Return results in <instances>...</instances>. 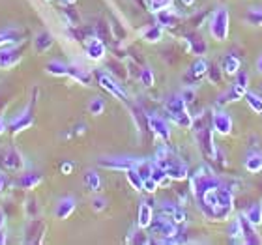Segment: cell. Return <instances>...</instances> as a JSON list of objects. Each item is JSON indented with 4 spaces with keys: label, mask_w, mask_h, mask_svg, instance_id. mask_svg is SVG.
<instances>
[{
    "label": "cell",
    "mask_w": 262,
    "mask_h": 245,
    "mask_svg": "<svg viewBox=\"0 0 262 245\" xmlns=\"http://www.w3.org/2000/svg\"><path fill=\"white\" fill-rule=\"evenodd\" d=\"M23 60V49L17 45L0 47V70H11Z\"/></svg>",
    "instance_id": "12"
},
{
    "label": "cell",
    "mask_w": 262,
    "mask_h": 245,
    "mask_svg": "<svg viewBox=\"0 0 262 245\" xmlns=\"http://www.w3.org/2000/svg\"><path fill=\"white\" fill-rule=\"evenodd\" d=\"M165 113L169 115V118L174 122L178 127H184V129H191L193 127V118L187 110L186 99L182 98V94H172L165 99Z\"/></svg>",
    "instance_id": "3"
},
{
    "label": "cell",
    "mask_w": 262,
    "mask_h": 245,
    "mask_svg": "<svg viewBox=\"0 0 262 245\" xmlns=\"http://www.w3.org/2000/svg\"><path fill=\"white\" fill-rule=\"evenodd\" d=\"M126 180H127V184H129L135 191H142V184H144V178H142V176L139 174V172H137L135 169L126 170Z\"/></svg>",
    "instance_id": "38"
},
{
    "label": "cell",
    "mask_w": 262,
    "mask_h": 245,
    "mask_svg": "<svg viewBox=\"0 0 262 245\" xmlns=\"http://www.w3.org/2000/svg\"><path fill=\"white\" fill-rule=\"evenodd\" d=\"M163 34H165V28L161 25H148L141 30V38L146 41V43H159L161 39H163Z\"/></svg>",
    "instance_id": "25"
},
{
    "label": "cell",
    "mask_w": 262,
    "mask_h": 245,
    "mask_svg": "<svg viewBox=\"0 0 262 245\" xmlns=\"http://www.w3.org/2000/svg\"><path fill=\"white\" fill-rule=\"evenodd\" d=\"M212 127H213V133H217V135H221V137L230 135V133H232V127H234L232 116H230L227 110H213Z\"/></svg>",
    "instance_id": "11"
},
{
    "label": "cell",
    "mask_w": 262,
    "mask_h": 245,
    "mask_svg": "<svg viewBox=\"0 0 262 245\" xmlns=\"http://www.w3.org/2000/svg\"><path fill=\"white\" fill-rule=\"evenodd\" d=\"M2 243H6V227L0 229V245Z\"/></svg>",
    "instance_id": "53"
},
{
    "label": "cell",
    "mask_w": 262,
    "mask_h": 245,
    "mask_svg": "<svg viewBox=\"0 0 262 245\" xmlns=\"http://www.w3.org/2000/svg\"><path fill=\"white\" fill-rule=\"evenodd\" d=\"M129 243H150V238H148V234L144 232V229H141V227H135V229L131 230L129 236H127V240Z\"/></svg>",
    "instance_id": "37"
},
{
    "label": "cell",
    "mask_w": 262,
    "mask_h": 245,
    "mask_svg": "<svg viewBox=\"0 0 262 245\" xmlns=\"http://www.w3.org/2000/svg\"><path fill=\"white\" fill-rule=\"evenodd\" d=\"M25 213H27V217L28 219H34V217H38V213H39V206H38V201L36 198H27V204H25Z\"/></svg>",
    "instance_id": "44"
},
{
    "label": "cell",
    "mask_w": 262,
    "mask_h": 245,
    "mask_svg": "<svg viewBox=\"0 0 262 245\" xmlns=\"http://www.w3.org/2000/svg\"><path fill=\"white\" fill-rule=\"evenodd\" d=\"M150 178H154V180L158 182L159 187H169V185L172 184V178L167 174V170H165L163 167H159L156 161H154V170H152V176H150Z\"/></svg>",
    "instance_id": "32"
},
{
    "label": "cell",
    "mask_w": 262,
    "mask_h": 245,
    "mask_svg": "<svg viewBox=\"0 0 262 245\" xmlns=\"http://www.w3.org/2000/svg\"><path fill=\"white\" fill-rule=\"evenodd\" d=\"M176 206H178V204H174V202L163 201V202H161V213H165V215H169V217H170V215L174 213Z\"/></svg>",
    "instance_id": "49"
},
{
    "label": "cell",
    "mask_w": 262,
    "mask_h": 245,
    "mask_svg": "<svg viewBox=\"0 0 262 245\" xmlns=\"http://www.w3.org/2000/svg\"><path fill=\"white\" fill-rule=\"evenodd\" d=\"M6 185H8V178H6V176L0 172V193L6 189Z\"/></svg>",
    "instance_id": "51"
},
{
    "label": "cell",
    "mask_w": 262,
    "mask_h": 245,
    "mask_svg": "<svg viewBox=\"0 0 262 245\" xmlns=\"http://www.w3.org/2000/svg\"><path fill=\"white\" fill-rule=\"evenodd\" d=\"M139 79H141V84L144 88H152L156 84V75H154V71L150 68H142Z\"/></svg>",
    "instance_id": "41"
},
{
    "label": "cell",
    "mask_w": 262,
    "mask_h": 245,
    "mask_svg": "<svg viewBox=\"0 0 262 245\" xmlns=\"http://www.w3.org/2000/svg\"><path fill=\"white\" fill-rule=\"evenodd\" d=\"M135 170L139 172V174L146 180V178H150L152 176V170H154V161H150V159H141L139 163H137Z\"/></svg>",
    "instance_id": "40"
},
{
    "label": "cell",
    "mask_w": 262,
    "mask_h": 245,
    "mask_svg": "<svg viewBox=\"0 0 262 245\" xmlns=\"http://www.w3.org/2000/svg\"><path fill=\"white\" fill-rule=\"evenodd\" d=\"M189 193L199 212L212 223H227L234 212V191L208 165H201L189 176Z\"/></svg>",
    "instance_id": "1"
},
{
    "label": "cell",
    "mask_w": 262,
    "mask_h": 245,
    "mask_svg": "<svg viewBox=\"0 0 262 245\" xmlns=\"http://www.w3.org/2000/svg\"><path fill=\"white\" fill-rule=\"evenodd\" d=\"M45 223L41 219L34 217V219H28V225H27V230H25V241L27 243H41L43 241V236H45Z\"/></svg>",
    "instance_id": "16"
},
{
    "label": "cell",
    "mask_w": 262,
    "mask_h": 245,
    "mask_svg": "<svg viewBox=\"0 0 262 245\" xmlns=\"http://www.w3.org/2000/svg\"><path fill=\"white\" fill-rule=\"evenodd\" d=\"M208 70H210V62L204 56H196V60L189 68V77L193 81H201L202 77L208 75Z\"/></svg>",
    "instance_id": "26"
},
{
    "label": "cell",
    "mask_w": 262,
    "mask_h": 245,
    "mask_svg": "<svg viewBox=\"0 0 262 245\" xmlns=\"http://www.w3.org/2000/svg\"><path fill=\"white\" fill-rule=\"evenodd\" d=\"M68 77L73 79L75 82H79V84H82V86H90V82H92V73L79 64H70Z\"/></svg>",
    "instance_id": "23"
},
{
    "label": "cell",
    "mask_w": 262,
    "mask_h": 245,
    "mask_svg": "<svg viewBox=\"0 0 262 245\" xmlns=\"http://www.w3.org/2000/svg\"><path fill=\"white\" fill-rule=\"evenodd\" d=\"M246 103L249 105V109L255 113V115H262V96H258L257 92H251V90H247L246 94Z\"/></svg>",
    "instance_id": "33"
},
{
    "label": "cell",
    "mask_w": 262,
    "mask_h": 245,
    "mask_svg": "<svg viewBox=\"0 0 262 245\" xmlns=\"http://www.w3.org/2000/svg\"><path fill=\"white\" fill-rule=\"evenodd\" d=\"M182 98L186 99V103H187V105L195 101V98H196V90L193 88V84H187V86L184 88V92H182Z\"/></svg>",
    "instance_id": "48"
},
{
    "label": "cell",
    "mask_w": 262,
    "mask_h": 245,
    "mask_svg": "<svg viewBox=\"0 0 262 245\" xmlns=\"http://www.w3.org/2000/svg\"><path fill=\"white\" fill-rule=\"evenodd\" d=\"M246 21L249 23L251 27H262V6H251V8H247Z\"/></svg>",
    "instance_id": "34"
},
{
    "label": "cell",
    "mask_w": 262,
    "mask_h": 245,
    "mask_svg": "<svg viewBox=\"0 0 262 245\" xmlns=\"http://www.w3.org/2000/svg\"><path fill=\"white\" fill-rule=\"evenodd\" d=\"M88 113L92 116H99L105 113V99L99 98V96H96V98H92L90 101H88Z\"/></svg>",
    "instance_id": "39"
},
{
    "label": "cell",
    "mask_w": 262,
    "mask_h": 245,
    "mask_svg": "<svg viewBox=\"0 0 262 245\" xmlns=\"http://www.w3.org/2000/svg\"><path fill=\"white\" fill-rule=\"evenodd\" d=\"M249 81H251V77L247 71H240L238 75H236V81L234 84L227 90L223 98L219 99V103L225 105V103H234V101H240V99L246 98L247 90H249Z\"/></svg>",
    "instance_id": "7"
},
{
    "label": "cell",
    "mask_w": 262,
    "mask_h": 245,
    "mask_svg": "<svg viewBox=\"0 0 262 245\" xmlns=\"http://www.w3.org/2000/svg\"><path fill=\"white\" fill-rule=\"evenodd\" d=\"M21 41V36L15 30H0V47L6 45H17Z\"/></svg>",
    "instance_id": "36"
},
{
    "label": "cell",
    "mask_w": 262,
    "mask_h": 245,
    "mask_svg": "<svg viewBox=\"0 0 262 245\" xmlns=\"http://www.w3.org/2000/svg\"><path fill=\"white\" fill-rule=\"evenodd\" d=\"M208 79H210V82L212 84H219L221 82V79H223V70H221V65L217 64H210V70H208Z\"/></svg>",
    "instance_id": "43"
},
{
    "label": "cell",
    "mask_w": 262,
    "mask_h": 245,
    "mask_svg": "<svg viewBox=\"0 0 262 245\" xmlns=\"http://www.w3.org/2000/svg\"><path fill=\"white\" fill-rule=\"evenodd\" d=\"M75 208H77V201L73 196H62V198H58V202H56L55 206V217L64 221V219L73 215Z\"/></svg>",
    "instance_id": "19"
},
{
    "label": "cell",
    "mask_w": 262,
    "mask_h": 245,
    "mask_svg": "<svg viewBox=\"0 0 262 245\" xmlns=\"http://www.w3.org/2000/svg\"><path fill=\"white\" fill-rule=\"evenodd\" d=\"M154 221V206L150 201H141L139 210H137V227L141 229H150V225Z\"/></svg>",
    "instance_id": "18"
},
{
    "label": "cell",
    "mask_w": 262,
    "mask_h": 245,
    "mask_svg": "<svg viewBox=\"0 0 262 245\" xmlns=\"http://www.w3.org/2000/svg\"><path fill=\"white\" fill-rule=\"evenodd\" d=\"M148 8L152 13H159V11L172 8V0H148Z\"/></svg>",
    "instance_id": "42"
},
{
    "label": "cell",
    "mask_w": 262,
    "mask_h": 245,
    "mask_svg": "<svg viewBox=\"0 0 262 245\" xmlns=\"http://www.w3.org/2000/svg\"><path fill=\"white\" fill-rule=\"evenodd\" d=\"M158 189H159V184L154 180V178H146V180H144V184H142V191H144V193H148V195H154Z\"/></svg>",
    "instance_id": "46"
},
{
    "label": "cell",
    "mask_w": 262,
    "mask_h": 245,
    "mask_svg": "<svg viewBox=\"0 0 262 245\" xmlns=\"http://www.w3.org/2000/svg\"><path fill=\"white\" fill-rule=\"evenodd\" d=\"M227 234L232 241H244V230H242V221L240 217H236L232 223L229 225V230H227Z\"/></svg>",
    "instance_id": "35"
},
{
    "label": "cell",
    "mask_w": 262,
    "mask_h": 245,
    "mask_svg": "<svg viewBox=\"0 0 262 245\" xmlns=\"http://www.w3.org/2000/svg\"><path fill=\"white\" fill-rule=\"evenodd\" d=\"M242 221V230H244V243L247 245H260L262 243V236L257 232V227H253L244 213L238 215Z\"/></svg>",
    "instance_id": "21"
},
{
    "label": "cell",
    "mask_w": 262,
    "mask_h": 245,
    "mask_svg": "<svg viewBox=\"0 0 262 245\" xmlns=\"http://www.w3.org/2000/svg\"><path fill=\"white\" fill-rule=\"evenodd\" d=\"M247 217V221L253 225V227H260L262 225V204H258V202H255V204H251V206L247 208L246 213H244Z\"/></svg>",
    "instance_id": "31"
},
{
    "label": "cell",
    "mask_w": 262,
    "mask_h": 245,
    "mask_svg": "<svg viewBox=\"0 0 262 245\" xmlns=\"http://www.w3.org/2000/svg\"><path fill=\"white\" fill-rule=\"evenodd\" d=\"M221 70H223L225 75L236 77L242 71V58L236 53H227V55L221 58Z\"/></svg>",
    "instance_id": "20"
},
{
    "label": "cell",
    "mask_w": 262,
    "mask_h": 245,
    "mask_svg": "<svg viewBox=\"0 0 262 245\" xmlns=\"http://www.w3.org/2000/svg\"><path fill=\"white\" fill-rule=\"evenodd\" d=\"M71 170H73V163H70V161H66V163L60 165V172L62 174H71Z\"/></svg>",
    "instance_id": "50"
},
{
    "label": "cell",
    "mask_w": 262,
    "mask_h": 245,
    "mask_svg": "<svg viewBox=\"0 0 262 245\" xmlns=\"http://www.w3.org/2000/svg\"><path fill=\"white\" fill-rule=\"evenodd\" d=\"M84 55H86V58L90 62L105 60V56H107V45H105V41L101 38L92 36L86 41V45H84Z\"/></svg>",
    "instance_id": "13"
},
{
    "label": "cell",
    "mask_w": 262,
    "mask_h": 245,
    "mask_svg": "<svg viewBox=\"0 0 262 245\" xmlns=\"http://www.w3.org/2000/svg\"><path fill=\"white\" fill-rule=\"evenodd\" d=\"M2 167L11 172H21L27 167V161L23 158V153L17 150V148H8L4 153H2Z\"/></svg>",
    "instance_id": "14"
},
{
    "label": "cell",
    "mask_w": 262,
    "mask_h": 245,
    "mask_svg": "<svg viewBox=\"0 0 262 245\" xmlns=\"http://www.w3.org/2000/svg\"><path fill=\"white\" fill-rule=\"evenodd\" d=\"M41 182H43V176H41V172H27V174H23L21 178H19L17 185H19L21 189H25V191H32V189H36Z\"/></svg>",
    "instance_id": "27"
},
{
    "label": "cell",
    "mask_w": 262,
    "mask_h": 245,
    "mask_svg": "<svg viewBox=\"0 0 262 245\" xmlns=\"http://www.w3.org/2000/svg\"><path fill=\"white\" fill-rule=\"evenodd\" d=\"M244 167H246V170L251 172V174L262 172V153H258V152L249 153L246 158V161H244Z\"/></svg>",
    "instance_id": "29"
},
{
    "label": "cell",
    "mask_w": 262,
    "mask_h": 245,
    "mask_svg": "<svg viewBox=\"0 0 262 245\" xmlns=\"http://www.w3.org/2000/svg\"><path fill=\"white\" fill-rule=\"evenodd\" d=\"M68 70H70V64H64L60 60H51L45 64V71L53 77H68Z\"/></svg>",
    "instance_id": "30"
},
{
    "label": "cell",
    "mask_w": 262,
    "mask_h": 245,
    "mask_svg": "<svg viewBox=\"0 0 262 245\" xmlns=\"http://www.w3.org/2000/svg\"><path fill=\"white\" fill-rule=\"evenodd\" d=\"M38 96H39L38 88H34L32 98H30L28 105L25 107V110H23L21 115L15 116V118L10 122L8 129H10L11 135H19V133L27 131L28 127H32V125H34V122H36V103H38Z\"/></svg>",
    "instance_id": "6"
},
{
    "label": "cell",
    "mask_w": 262,
    "mask_h": 245,
    "mask_svg": "<svg viewBox=\"0 0 262 245\" xmlns=\"http://www.w3.org/2000/svg\"><path fill=\"white\" fill-rule=\"evenodd\" d=\"M170 219L174 221V223H178V225H184L187 221V212L184 210V206H176V210H174V213L170 215Z\"/></svg>",
    "instance_id": "45"
},
{
    "label": "cell",
    "mask_w": 262,
    "mask_h": 245,
    "mask_svg": "<svg viewBox=\"0 0 262 245\" xmlns=\"http://www.w3.org/2000/svg\"><path fill=\"white\" fill-rule=\"evenodd\" d=\"M90 204H92L94 212H103L105 208H107V198L105 196H94Z\"/></svg>",
    "instance_id": "47"
},
{
    "label": "cell",
    "mask_w": 262,
    "mask_h": 245,
    "mask_svg": "<svg viewBox=\"0 0 262 245\" xmlns=\"http://www.w3.org/2000/svg\"><path fill=\"white\" fill-rule=\"evenodd\" d=\"M180 2L184 6H193V4H195V0H180Z\"/></svg>",
    "instance_id": "56"
},
{
    "label": "cell",
    "mask_w": 262,
    "mask_h": 245,
    "mask_svg": "<svg viewBox=\"0 0 262 245\" xmlns=\"http://www.w3.org/2000/svg\"><path fill=\"white\" fill-rule=\"evenodd\" d=\"M156 23L161 25L163 28H176L178 23H180V17L174 11V8H169V10H163L156 13Z\"/></svg>",
    "instance_id": "24"
},
{
    "label": "cell",
    "mask_w": 262,
    "mask_h": 245,
    "mask_svg": "<svg viewBox=\"0 0 262 245\" xmlns=\"http://www.w3.org/2000/svg\"><path fill=\"white\" fill-rule=\"evenodd\" d=\"M208 27H210V36H212L215 41H219V43H225V41L229 39V34H230L229 10H227L225 6L215 8L213 13H212V17H210Z\"/></svg>",
    "instance_id": "5"
},
{
    "label": "cell",
    "mask_w": 262,
    "mask_h": 245,
    "mask_svg": "<svg viewBox=\"0 0 262 245\" xmlns=\"http://www.w3.org/2000/svg\"><path fill=\"white\" fill-rule=\"evenodd\" d=\"M191 129L195 131V137H196V141H199V144H201L202 153H204L208 159L215 158V155H217V144H215V141H213L212 124L204 125V127H199L196 124H193Z\"/></svg>",
    "instance_id": "8"
},
{
    "label": "cell",
    "mask_w": 262,
    "mask_h": 245,
    "mask_svg": "<svg viewBox=\"0 0 262 245\" xmlns=\"http://www.w3.org/2000/svg\"><path fill=\"white\" fill-rule=\"evenodd\" d=\"M2 227H6V215H4V212L0 210V229H2Z\"/></svg>",
    "instance_id": "54"
},
{
    "label": "cell",
    "mask_w": 262,
    "mask_h": 245,
    "mask_svg": "<svg viewBox=\"0 0 262 245\" xmlns=\"http://www.w3.org/2000/svg\"><path fill=\"white\" fill-rule=\"evenodd\" d=\"M255 70H257L258 75H262V55L257 58V62H255Z\"/></svg>",
    "instance_id": "52"
},
{
    "label": "cell",
    "mask_w": 262,
    "mask_h": 245,
    "mask_svg": "<svg viewBox=\"0 0 262 245\" xmlns=\"http://www.w3.org/2000/svg\"><path fill=\"white\" fill-rule=\"evenodd\" d=\"M53 45H55V36L49 30H41L34 36V49L38 55H45Z\"/></svg>",
    "instance_id": "22"
},
{
    "label": "cell",
    "mask_w": 262,
    "mask_h": 245,
    "mask_svg": "<svg viewBox=\"0 0 262 245\" xmlns=\"http://www.w3.org/2000/svg\"><path fill=\"white\" fill-rule=\"evenodd\" d=\"M146 125H148V129L152 131L154 135L158 137L161 142H170L172 129H170L169 122L165 120V118H161V116H158V115H148Z\"/></svg>",
    "instance_id": "10"
},
{
    "label": "cell",
    "mask_w": 262,
    "mask_h": 245,
    "mask_svg": "<svg viewBox=\"0 0 262 245\" xmlns=\"http://www.w3.org/2000/svg\"><path fill=\"white\" fill-rule=\"evenodd\" d=\"M60 2H62L64 6H73V4L77 2V0H60Z\"/></svg>",
    "instance_id": "55"
},
{
    "label": "cell",
    "mask_w": 262,
    "mask_h": 245,
    "mask_svg": "<svg viewBox=\"0 0 262 245\" xmlns=\"http://www.w3.org/2000/svg\"><path fill=\"white\" fill-rule=\"evenodd\" d=\"M141 158H129V155H111V158H99L98 167L107 170H122L126 172L129 169H135Z\"/></svg>",
    "instance_id": "9"
},
{
    "label": "cell",
    "mask_w": 262,
    "mask_h": 245,
    "mask_svg": "<svg viewBox=\"0 0 262 245\" xmlns=\"http://www.w3.org/2000/svg\"><path fill=\"white\" fill-rule=\"evenodd\" d=\"M98 82H99V86L103 88L105 92H109L115 99L127 101L126 90H124V88H122V84H118V82H116L115 79L109 75V73H99V75H98Z\"/></svg>",
    "instance_id": "15"
},
{
    "label": "cell",
    "mask_w": 262,
    "mask_h": 245,
    "mask_svg": "<svg viewBox=\"0 0 262 245\" xmlns=\"http://www.w3.org/2000/svg\"><path fill=\"white\" fill-rule=\"evenodd\" d=\"M154 161L167 170V174L172 178V182H186L191 176L189 169H187V163L170 150L169 142L159 144L158 150H156V155H154Z\"/></svg>",
    "instance_id": "2"
},
{
    "label": "cell",
    "mask_w": 262,
    "mask_h": 245,
    "mask_svg": "<svg viewBox=\"0 0 262 245\" xmlns=\"http://www.w3.org/2000/svg\"><path fill=\"white\" fill-rule=\"evenodd\" d=\"M0 167H2V155H0Z\"/></svg>",
    "instance_id": "57"
},
{
    "label": "cell",
    "mask_w": 262,
    "mask_h": 245,
    "mask_svg": "<svg viewBox=\"0 0 262 245\" xmlns=\"http://www.w3.org/2000/svg\"><path fill=\"white\" fill-rule=\"evenodd\" d=\"M184 43H186L187 53H191L195 56H204L208 51L206 39L199 36L196 32H186L184 34Z\"/></svg>",
    "instance_id": "17"
},
{
    "label": "cell",
    "mask_w": 262,
    "mask_h": 245,
    "mask_svg": "<svg viewBox=\"0 0 262 245\" xmlns=\"http://www.w3.org/2000/svg\"><path fill=\"white\" fill-rule=\"evenodd\" d=\"M82 182H84V187L88 191H92V193H99L101 191V178H99V174L94 169H88L84 172Z\"/></svg>",
    "instance_id": "28"
},
{
    "label": "cell",
    "mask_w": 262,
    "mask_h": 245,
    "mask_svg": "<svg viewBox=\"0 0 262 245\" xmlns=\"http://www.w3.org/2000/svg\"><path fill=\"white\" fill-rule=\"evenodd\" d=\"M150 232L154 236H158L161 243H176V241H180L178 240V236H180V225L174 223L165 213L154 215V221L150 225Z\"/></svg>",
    "instance_id": "4"
}]
</instances>
